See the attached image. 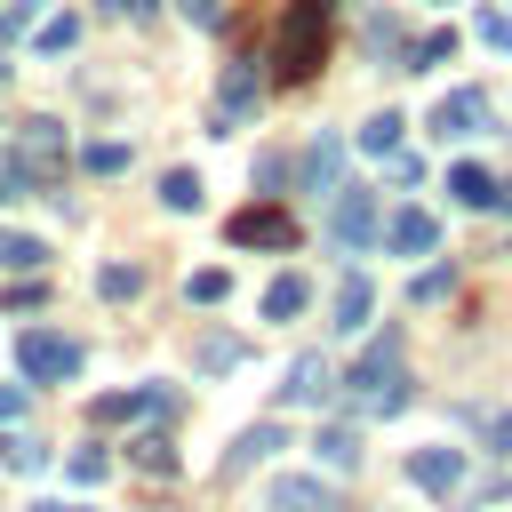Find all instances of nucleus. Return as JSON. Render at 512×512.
I'll use <instances>...</instances> for the list:
<instances>
[{
	"instance_id": "nucleus-1",
	"label": "nucleus",
	"mask_w": 512,
	"mask_h": 512,
	"mask_svg": "<svg viewBox=\"0 0 512 512\" xmlns=\"http://www.w3.org/2000/svg\"><path fill=\"white\" fill-rule=\"evenodd\" d=\"M336 8H344V0H288V16H280V32H272L280 80H312V72H320V48H328Z\"/></svg>"
},
{
	"instance_id": "nucleus-2",
	"label": "nucleus",
	"mask_w": 512,
	"mask_h": 512,
	"mask_svg": "<svg viewBox=\"0 0 512 512\" xmlns=\"http://www.w3.org/2000/svg\"><path fill=\"white\" fill-rule=\"evenodd\" d=\"M352 400H360V416H400V408H408V376H400V328H384V344H368V360L352 368Z\"/></svg>"
},
{
	"instance_id": "nucleus-3",
	"label": "nucleus",
	"mask_w": 512,
	"mask_h": 512,
	"mask_svg": "<svg viewBox=\"0 0 512 512\" xmlns=\"http://www.w3.org/2000/svg\"><path fill=\"white\" fill-rule=\"evenodd\" d=\"M16 368H24L32 384H72V376H80V344L56 336V328H24V336H16Z\"/></svg>"
},
{
	"instance_id": "nucleus-4",
	"label": "nucleus",
	"mask_w": 512,
	"mask_h": 512,
	"mask_svg": "<svg viewBox=\"0 0 512 512\" xmlns=\"http://www.w3.org/2000/svg\"><path fill=\"white\" fill-rule=\"evenodd\" d=\"M376 192H360V184H336V200H328V240L336 248H368L376 240Z\"/></svg>"
},
{
	"instance_id": "nucleus-5",
	"label": "nucleus",
	"mask_w": 512,
	"mask_h": 512,
	"mask_svg": "<svg viewBox=\"0 0 512 512\" xmlns=\"http://www.w3.org/2000/svg\"><path fill=\"white\" fill-rule=\"evenodd\" d=\"M88 416H96V424H136V416H152V424H160V416H176V392H168V384H136V392H104V400H96Z\"/></svg>"
},
{
	"instance_id": "nucleus-6",
	"label": "nucleus",
	"mask_w": 512,
	"mask_h": 512,
	"mask_svg": "<svg viewBox=\"0 0 512 512\" xmlns=\"http://www.w3.org/2000/svg\"><path fill=\"white\" fill-rule=\"evenodd\" d=\"M488 128V96L480 88H448L440 104H432V136L448 144V136H480Z\"/></svg>"
},
{
	"instance_id": "nucleus-7",
	"label": "nucleus",
	"mask_w": 512,
	"mask_h": 512,
	"mask_svg": "<svg viewBox=\"0 0 512 512\" xmlns=\"http://www.w3.org/2000/svg\"><path fill=\"white\" fill-rule=\"evenodd\" d=\"M232 240H240V248H296V216L272 208V200H264V208H240V216H232Z\"/></svg>"
},
{
	"instance_id": "nucleus-8",
	"label": "nucleus",
	"mask_w": 512,
	"mask_h": 512,
	"mask_svg": "<svg viewBox=\"0 0 512 512\" xmlns=\"http://www.w3.org/2000/svg\"><path fill=\"white\" fill-rule=\"evenodd\" d=\"M264 104V80H256V56L248 64H224V96H216V128H240L248 112Z\"/></svg>"
},
{
	"instance_id": "nucleus-9",
	"label": "nucleus",
	"mask_w": 512,
	"mask_h": 512,
	"mask_svg": "<svg viewBox=\"0 0 512 512\" xmlns=\"http://www.w3.org/2000/svg\"><path fill=\"white\" fill-rule=\"evenodd\" d=\"M368 312H376L368 272H344V280H336V304H328V328H336V336H360V328H368Z\"/></svg>"
},
{
	"instance_id": "nucleus-10",
	"label": "nucleus",
	"mask_w": 512,
	"mask_h": 512,
	"mask_svg": "<svg viewBox=\"0 0 512 512\" xmlns=\"http://www.w3.org/2000/svg\"><path fill=\"white\" fill-rule=\"evenodd\" d=\"M408 480L432 488V496H456L464 488V448H416L408 456Z\"/></svg>"
},
{
	"instance_id": "nucleus-11",
	"label": "nucleus",
	"mask_w": 512,
	"mask_h": 512,
	"mask_svg": "<svg viewBox=\"0 0 512 512\" xmlns=\"http://www.w3.org/2000/svg\"><path fill=\"white\" fill-rule=\"evenodd\" d=\"M264 504H272V512H344V504H336V496H328L312 472H288V480H272V488H264Z\"/></svg>"
},
{
	"instance_id": "nucleus-12",
	"label": "nucleus",
	"mask_w": 512,
	"mask_h": 512,
	"mask_svg": "<svg viewBox=\"0 0 512 512\" xmlns=\"http://www.w3.org/2000/svg\"><path fill=\"white\" fill-rule=\"evenodd\" d=\"M344 184V136H312L304 144V192H336Z\"/></svg>"
},
{
	"instance_id": "nucleus-13",
	"label": "nucleus",
	"mask_w": 512,
	"mask_h": 512,
	"mask_svg": "<svg viewBox=\"0 0 512 512\" xmlns=\"http://www.w3.org/2000/svg\"><path fill=\"white\" fill-rule=\"evenodd\" d=\"M376 232H384V248H392V256H424V248L440 240V224H432L424 208H400V216H392V224H376Z\"/></svg>"
},
{
	"instance_id": "nucleus-14",
	"label": "nucleus",
	"mask_w": 512,
	"mask_h": 512,
	"mask_svg": "<svg viewBox=\"0 0 512 512\" xmlns=\"http://www.w3.org/2000/svg\"><path fill=\"white\" fill-rule=\"evenodd\" d=\"M336 392V368L320 360V352H304L296 368H288V384H280V400H328Z\"/></svg>"
},
{
	"instance_id": "nucleus-15",
	"label": "nucleus",
	"mask_w": 512,
	"mask_h": 512,
	"mask_svg": "<svg viewBox=\"0 0 512 512\" xmlns=\"http://www.w3.org/2000/svg\"><path fill=\"white\" fill-rule=\"evenodd\" d=\"M312 456H320L328 472H360V432H344V424H320V432H312Z\"/></svg>"
},
{
	"instance_id": "nucleus-16",
	"label": "nucleus",
	"mask_w": 512,
	"mask_h": 512,
	"mask_svg": "<svg viewBox=\"0 0 512 512\" xmlns=\"http://www.w3.org/2000/svg\"><path fill=\"white\" fill-rule=\"evenodd\" d=\"M448 192H456L464 208H496V176H488L480 160H456V168H448Z\"/></svg>"
},
{
	"instance_id": "nucleus-17",
	"label": "nucleus",
	"mask_w": 512,
	"mask_h": 512,
	"mask_svg": "<svg viewBox=\"0 0 512 512\" xmlns=\"http://www.w3.org/2000/svg\"><path fill=\"white\" fill-rule=\"evenodd\" d=\"M128 464L152 472V480H168V472H176V440H168V432H136V440H128Z\"/></svg>"
},
{
	"instance_id": "nucleus-18",
	"label": "nucleus",
	"mask_w": 512,
	"mask_h": 512,
	"mask_svg": "<svg viewBox=\"0 0 512 512\" xmlns=\"http://www.w3.org/2000/svg\"><path fill=\"white\" fill-rule=\"evenodd\" d=\"M272 448H280V424H248V432H240V440H232V456H224V472H232V480H240V472H248V464H256V456H272Z\"/></svg>"
},
{
	"instance_id": "nucleus-19",
	"label": "nucleus",
	"mask_w": 512,
	"mask_h": 512,
	"mask_svg": "<svg viewBox=\"0 0 512 512\" xmlns=\"http://www.w3.org/2000/svg\"><path fill=\"white\" fill-rule=\"evenodd\" d=\"M448 56H456V32H424V40L400 48V72H432V64H448Z\"/></svg>"
},
{
	"instance_id": "nucleus-20",
	"label": "nucleus",
	"mask_w": 512,
	"mask_h": 512,
	"mask_svg": "<svg viewBox=\"0 0 512 512\" xmlns=\"http://www.w3.org/2000/svg\"><path fill=\"white\" fill-rule=\"evenodd\" d=\"M304 296H312V288H304L296 272H280V280L264 288V320H296V312H304Z\"/></svg>"
},
{
	"instance_id": "nucleus-21",
	"label": "nucleus",
	"mask_w": 512,
	"mask_h": 512,
	"mask_svg": "<svg viewBox=\"0 0 512 512\" xmlns=\"http://www.w3.org/2000/svg\"><path fill=\"white\" fill-rule=\"evenodd\" d=\"M0 264H8V272H40V264H48V240H32V232H0Z\"/></svg>"
},
{
	"instance_id": "nucleus-22",
	"label": "nucleus",
	"mask_w": 512,
	"mask_h": 512,
	"mask_svg": "<svg viewBox=\"0 0 512 512\" xmlns=\"http://www.w3.org/2000/svg\"><path fill=\"white\" fill-rule=\"evenodd\" d=\"M0 464H8V472H48V448H40L32 432H8V440H0Z\"/></svg>"
},
{
	"instance_id": "nucleus-23",
	"label": "nucleus",
	"mask_w": 512,
	"mask_h": 512,
	"mask_svg": "<svg viewBox=\"0 0 512 512\" xmlns=\"http://www.w3.org/2000/svg\"><path fill=\"white\" fill-rule=\"evenodd\" d=\"M400 128H408L400 112H376V120L360 128V152H376V160H384V152H400Z\"/></svg>"
},
{
	"instance_id": "nucleus-24",
	"label": "nucleus",
	"mask_w": 512,
	"mask_h": 512,
	"mask_svg": "<svg viewBox=\"0 0 512 512\" xmlns=\"http://www.w3.org/2000/svg\"><path fill=\"white\" fill-rule=\"evenodd\" d=\"M128 160H136V152H128L120 136H104V144H88V152H80V168H88V176H120Z\"/></svg>"
},
{
	"instance_id": "nucleus-25",
	"label": "nucleus",
	"mask_w": 512,
	"mask_h": 512,
	"mask_svg": "<svg viewBox=\"0 0 512 512\" xmlns=\"http://www.w3.org/2000/svg\"><path fill=\"white\" fill-rule=\"evenodd\" d=\"M232 360H240V336H224V328H208V336H200V376H224Z\"/></svg>"
},
{
	"instance_id": "nucleus-26",
	"label": "nucleus",
	"mask_w": 512,
	"mask_h": 512,
	"mask_svg": "<svg viewBox=\"0 0 512 512\" xmlns=\"http://www.w3.org/2000/svg\"><path fill=\"white\" fill-rule=\"evenodd\" d=\"M72 40H80V16H48V24L32 32V48H40V56H64Z\"/></svg>"
},
{
	"instance_id": "nucleus-27",
	"label": "nucleus",
	"mask_w": 512,
	"mask_h": 512,
	"mask_svg": "<svg viewBox=\"0 0 512 512\" xmlns=\"http://www.w3.org/2000/svg\"><path fill=\"white\" fill-rule=\"evenodd\" d=\"M368 48H376V56H400V48H408L400 16H384V8H376V16H368Z\"/></svg>"
},
{
	"instance_id": "nucleus-28",
	"label": "nucleus",
	"mask_w": 512,
	"mask_h": 512,
	"mask_svg": "<svg viewBox=\"0 0 512 512\" xmlns=\"http://www.w3.org/2000/svg\"><path fill=\"white\" fill-rule=\"evenodd\" d=\"M160 200H168V208H200V176H192V168H168V176H160Z\"/></svg>"
},
{
	"instance_id": "nucleus-29",
	"label": "nucleus",
	"mask_w": 512,
	"mask_h": 512,
	"mask_svg": "<svg viewBox=\"0 0 512 512\" xmlns=\"http://www.w3.org/2000/svg\"><path fill=\"white\" fill-rule=\"evenodd\" d=\"M96 288L120 304V296H136V288H144V272H136V264H104V272H96Z\"/></svg>"
},
{
	"instance_id": "nucleus-30",
	"label": "nucleus",
	"mask_w": 512,
	"mask_h": 512,
	"mask_svg": "<svg viewBox=\"0 0 512 512\" xmlns=\"http://www.w3.org/2000/svg\"><path fill=\"white\" fill-rule=\"evenodd\" d=\"M64 472H72L80 488H96V480L112 472V456H104V448H72V464H64Z\"/></svg>"
},
{
	"instance_id": "nucleus-31",
	"label": "nucleus",
	"mask_w": 512,
	"mask_h": 512,
	"mask_svg": "<svg viewBox=\"0 0 512 512\" xmlns=\"http://www.w3.org/2000/svg\"><path fill=\"white\" fill-rule=\"evenodd\" d=\"M224 288H232V280H224V272H216V264H208V272H192V280H184V296H192V304H224Z\"/></svg>"
},
{
	"instance_id": "nucleus-32",
	"label": "nucleus",
	"mask_w": 512,
	"mask_h": 512,
	"mask_svg": "<svg viewBox=\"0 0 512 512\" xmlns=\"http://www.w3.org/2000/svg\"><path fill=\"white\" fill-rule=\"evenodd\" d=\"M40 24V0H8L0 8V40H16V32H32Z\"/></svg>"
},
{
	"instance_id": "nucleus-33",
	"label": "nucleus",
	"mask_w": 512,
	"mask_h": 512,
	"mask_svg": "<svg viewBox=\"0 0 512 512\" xmlns=\"http://www.w3.org/2000/svg\"><path fill=\"white\" fill-rule=\"evenodd\" d=\"M448 288H456V272H448V264H432V272H416V304H440Z\"/></svg>"
},
{
	"instance_id": "nucleus-34",
	"label": "nucleus",
	"mask_w": 512,
	"mask_h": 512,
	"mask_svg": "<svg viewBox=\"0 0 512 512\" xmlns=\"http://www.w3.org/2000/svg\"><path fill=\"white\" fill-rule=\"evenodd\" d=\"M480 40H488V48H504V56H512V16H504V8H480Z\"/></svg>"
},
{
	"instance_id": "nucleus-35",
	"label": "nucleus",
	"mask_w": 512,
	"mask_h": 512,
	"mask_svg": "<svg viewBox=\"0 0 512 512\" xmlns=\"http://www.w3.org/2000/svg\"><path fill=\"white\" fill-rule=\"evenodd\" d=\"M176 16L200 24V32H216V24H224V0H176Z\"/></svg>"
},
{
	"instance_id": "nucleus-36",
	"label": "nucleus",
	"mask_w": 512,
	"mask_h": 512,
	"mask_svg": "<svg viewBox=\"0 0 512 512\" xmlns=\"http://www.w3.org/2000/svg\"><path fill=\"white\" fill-rule=\"evenodd\" d=\"M16 416H24V392H16V384H0V424H16Z\"/></svg>"
},
{
	"instance_id": "nucleus-37",
	"label": "nucleus",
	"mask_w": 512,
	"mask_h": 512,
	"mask_svg": "<svg viewBox=\"0 0 512 512\" xmlns=\"http://www.w3.org/2000/svg\"><path fill=\"white\" fill-rule=\"evenodd\" d=\"M104 8H112V16H152L160 0H104Z\"/></svg>"
},
{
	"instance_id": "nucleus-38",
	"label": "nucleus",
	"mask_w": 512,
	"mask_h": 512,
	"mask_svg": "<svg viewBox=\"0 0 512 512\" xmlns=\"http://www.w3.org/2000/svg\"><path fill=\"white\" fill-rule=\"evenodd\" d=\"M496 448H504V456H512V416H496Z\"/></svg>"
},
{
	"instance_id": "nucleus-39",
	"label": "nucleus",
	"mask_w": 512,
	"mask_h": 512,
	"mask_svg": "<svg viewBox=\"0 0 512 512\" xmlns=\"http://www.w3.org/2000/svg\"><path fill=\"white\" fill-rule=\"evenodd\" d=\"M32 512H88V504H32Z\"/></svg>"
}]
</instances>
